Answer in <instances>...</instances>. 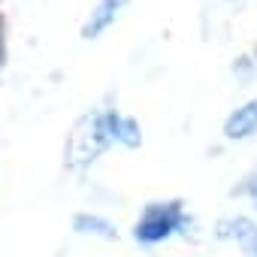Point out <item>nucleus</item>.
I'll list each match as a JSON object with an SVG mask.
<instances>
[{
	"label": "nucleus",
	"instance_id": "1",
	"mask_svg": "<svg viewBox=\"0 0 257 257\" xmlns=\"http://www.w3.org/2000/svg\"><path fill=\"white\" fill-rule=\"evenodd\" d=\"M118 112H94L85 115L70 134L67 143V164L70 167H88L97 161L112 143H118Z\"/></svg>",
	"mask_w": 257,
	"mask_h": 257
},
{
	"label": "nucleus",
	"instance_id": "2",
	"mask_svg": "<svg viewBox=\"0 0 257 257\" xmlns=\"http://www.w3.org/2000/svg\"><path fill=\"white\" fill-rule=\"evenodd\" d=\"M182 221H185V215H182L179 203H152V206H146L143 218L137 221L134 236L140 242H164L182 227Z\"/></svg>",
	"mask_w": 257,
	"mask_h": 257
},
{
	"label": "nucleus",
	"instance_id": "3",
	"mask_svg": "<svg viewBox=\"0 0 257 257\" xmlns=\"http://www.w3.org/2000/svg\"><path fill=\"white\" fill-rule=\"evenodd\" d=\"M254 131H257V100H251L242 109H236L227 118V124H224V137L227 140H248Z\"/></svg>",
	"mask_w": 257,
	"mask_h": 257
},
{
	"label": "nucleus",
	"instance_id": "4",
	"mask_svg": "<svg viewBox=\"0 0 257 257\" xmlns=\"http://www.w3.org/2000/svg\"><path fill=\"white\" fill-rule=\"evenodd\" d=\"M127 4V0H100L97 4V10L91 13V19L85 22V28H82V37L85 40H94V37H100L112 22H115V16L121 13V7Z\"/></svg>",
	"mask_w": 257,
	"mask_h": 257
},
{
	"label": "nucleus",
	"instance_id": "5",
	"mask_svg": "<svg viewBox=\"0 0 257 257\" xmlns=\"http://www.w3.org/2000/svg\"><path fill=\"white\" fill-rule=\"evenodd\" d=\"M221 236L236 239L248 257H257V224H251L248 218H230V221H224L221 224Z\"/></svg>",
	"mask_w": 257,
	"mask_h": 257
},
{
	"label": "nucleus",
	"instance_id": "6",
	"mask_svg": "<svg viewBox=\"0 0 257 257\" xmlns=\"http://www.w3.org/2000/svg\"><path fill=\"white\" fill-rule=\"evenodd\" d=\"M76 230L79 233H91V236H103V239H115V227L109 224V221H103V218H97V215H79L76 221Z\"/></svg>",
	"mask_w": 257,
	"mask_h": 257
},
{
	"label": "nucleus",
	"instance_id": "7",
	"mask_svg": "<svg viewBox=\"0 0 257 257\" xmlns=\"http://www.w3.org/2000/svg\"><path fill=\"white\" fill-rule=\"evenodd\" d=\"M0 64H4V22H0Z\"/></svg>",
	"mask_w": 257,
	"mask_h": 257
},
{
	"label": "nucleus",
	"instance_id": "8",
	"mask_svg": "<svg viewBox=\"0 0 257 257\" xmlns=\"http://www.w3.org/2000/svg\"><path fill=\"white\" fill-rule=\"evenodd\" d=\"M254 203H257V182H254Z\"/></svg>",
	"mask_w": 257,
	"mask_h": 257
}]
</instances>
